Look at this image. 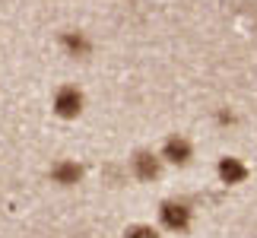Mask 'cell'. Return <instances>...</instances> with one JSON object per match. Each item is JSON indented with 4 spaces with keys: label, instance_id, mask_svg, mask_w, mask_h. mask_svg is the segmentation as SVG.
<instances>
[{
    "label": "cell",
    "instance_id": "cell-1",
    "mask_svg": "<svg viewBox=\"0 0 257 238\" xmlns=\"http://www.w3.org/2000/svg\"><path fill=\"white\" fill-rule=\"evenodd\" d=\"M194 225V206L181 200V197H169L159 203V232H172V235H184Z\"/></svg>",
    "mask_w": 257,
    "mask_h": 238
},
{
    "label": "cell",
    "instance_id": "cell-2",
    "mask_svg": "<svg viewBox=\"0 0 257 238\" xmlns=\"http://www.w3.org/2000/svg\"><path fill=\"white\" fill-rule=\"evenodd\" d=\"M51 111L61 117V121H76V117L86 111V95H83V89L73 86V83L57 86L54 95H51Z\"/></svg>",
    "mask_w": 257,
    "mask_h": 238
},
{
    "label": "cell",
    "instance_id": "cell-3",
    "mask_svg": "<svg viewBox=\"0 0 257 238\" xmlns=\"http://www.w3.org/2000/svg\"><path fill=\"white\" fill-rule=\"evenodd\" d=\"M127 165H131V175L137 178V181H143V184L159 181L162 172H165V162H162L159 150H134Z\"/></svg>",
    "mask_w": 257,
    "mask_h": 238
},
{
    "label": "cell",
    "instance_id": "cell-4",
    "mask_svg": "<svg viewBox=\"0 0 257 238\" xmlns=\"http://www.w3.org/2000/svg\"><path fill=\"white\" fill-rule=\"evenodd\" d=\"M159 156H162L165 168H187V165L194 162V143H191V137L169 134L162 140V146H159Z\"/></svg>",
    "mask_w": 257,
    "mask_h": 238
},
{
    "label": "cell",
    "instance_id": "cell-5",
    "mask_svg": "<svg viewBox=\"0 0 257 238\" xmlns=\"http://www.w3.org/2000/svg\"><path fill=\"white\" fill-rule=\"evenodd\" d=\"M57 45H61V51L70 57V61H89L92 51H95V42L86 29H64V32L57 35Z\"/></svg>",
    "mask_w": 257,
    "mask_h": 238
},
{
    "label": "cell",
    "instance_id": "cell-6",
    "mask_svg": "<svg viewBox=\"0 0 257 238\" xmlns=\"http://www.w3.org/2000/svg\"><path fill=\"white\" fill-rule=\"evenodd\" d=\"M83 175H86V168L76 162V159H54L51 168H48V178L57 184V187H76L83 181Z\"/></svg>",
    "mask_w": 257,
    "mask_h": 238
},
{
    "label": "cell",
    "instance_id": "cell-7",
    "mask_svg": "<svg viewBox=\"0 0 257 238\" xmlns=\"http://www.w3.org/2000/svg\"><path fill=\"white\" fill-rule=\"evenodd\" d=\"M248 175H251V168L241 156H222L219 162H216V178H219V184H225V187H235V184L248 181Z\"/></svg>",
    "mask_w": 257,
    "mask_h": 238
},
{
    "label": "cell",
    "instance_id": "cell-8",
    "mask_svg": "<svg viewBox=\"0 0 257 238\" xmlns=\"http://www.w3.org/2000/svg\"><path fill=\"white\" fill-rule=\"evenodd\" d=\"M124 238H162V232L153 222H134L124 229Z\"/></svg>",
    "mask_w": 257,
    "mask_h": 238
},
{
    "label": "cell",
    "instance_id": "cell-9",
    "mask_svg": "<svg viewBox=\"0 0 257 238\" xmlns=\"http://www.w3.org/2000/svg\"><path fill=\"white\" fill-rule=\"evenodd\" d=\"M216 124H219V127H235V124H238V114H235V108H229V105L216 108Z\"/></svg>",
    "mask_w": 257,
    "mask_h": 238
}]
</instances>
